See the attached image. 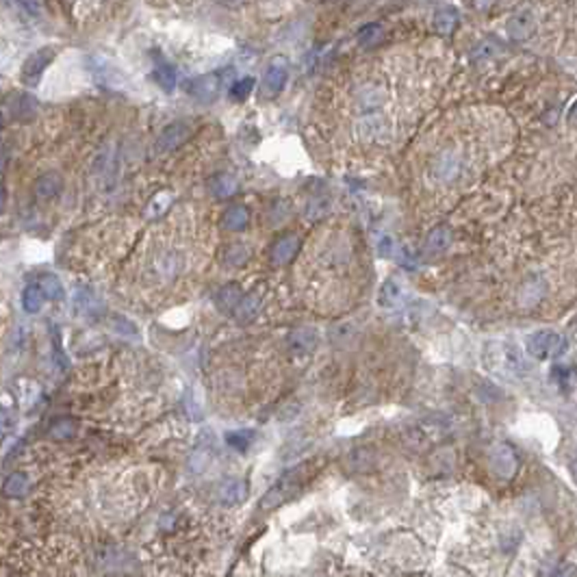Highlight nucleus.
<instances>
[{"instance_id":"obj_13","label":"nucleus","mask_w":577,"mask_h":577,"mask_svg":"<svg viewBox=\"0 0 577 577\" xmlns=\"http://www.w3.org/2000/svg\"><path fill=\"white\" fill-rule=\"evenodd\" d=\"M259 309H261V296L259 293H248V296H243L239 300L233 315L239 324H246V322H252V319L256 317V313H259Z\"/></svg>"},{"instance_id":"obj_15","label":"nucleus","mask_w":577,"mask_h":577,"mask_svg":"<svg viewBox=\"0 0 577 577\" xmlns=\"http://www.w3.org/2000/svg\"><path fill=\"white\" fill-rule=\"evenodd\" d=\"M246 493H248V484L243 480H226L220 486V499L228 506H235V504L243 502V499H246Z\"/></svg>"},{"instance_id":"obj_10","label":"nucleus","mask_w":577,"mask_h":577,"mask_svg":"<svg viewBox=\"0 0 577 577\" xmlns=\"http://www.w3.org/2000/svg\"><path fill=\"white\" fill-rule=\"evenodd\" d=\"M458 22H460L458 9L447 5V7L437 9V14H434V20H432V29L437 31L439 35H443V37H450L456 31Z\"/></svg>"},{"instance_id":"obj_18","label":"nucleus","mask_w":577,"mask_h":577,"mask_svg":"<svg viewBox=\"0 0 577 577\" xmlns=\"http://www.w3.org/2000/svg\"><path fill=\"white\" fill-rule=\"evenodd\" d=\"M152 79H155V83L163 89L165 94H172L176 89V70L170 66L168 61L157 63L155 72H152Z\"/></svg>"},{"instance_id":"obj_3","label":"nucleus","mask_w":577,"mask_h":577,"mask_svg":"<svg viewBox=\"0 0 577 577\" xmlns=\"http://www.w3.org/2000/svg\"><path fill=\"white\" fill-rule=\"evenodd\" d=\"M289 59L287 57H274L272 61L267 63L265 74H263V81H261V94L263 98H276L282 89H285L287 81H289Z\"/></svg>"},{"instance_id":"obj_20","label":"nucleus","mask_w":577,"mask_h":577,"mask_svg":"<svg viewBox=\"0 0 577 577\" xmlns=\"http://www.w3.org/2000/svg\"><path fill=\"white\" fill-rule=\"evenodd\" d=\"M44 291L40 285H29L22 293V306L27 313H40L44 306Z\"/></svg>"},{"instance_id":"obj_25","label":"nucleus","mask_w":577,"mask_h":577,"mask_svg":"<svg viewBox=\"0 0 577 577\" xmlns=\"http://www.w3.org/2000/svg\"><path fill=\"white\" fill-rule=\"evenodd\" d=\"M29 478L24 476V473H14V476H9L5 486H3V491L9 495V497H22V495H27L29 493Z\"/></svg>"},{"instance_id":"obj_4","label":"nucleus","mask_w":577,"mask_h":577,"mask_svg":"<svg viewBox=\"0 0 577 577\" xmlns=\"http://www.w3.org/2000/svg\"><path fill=\"white\" fill-rule=\"evenodd\" d=\"M55 48L53 46H44L40 50H35V53L24 61V66H22V83H27V85H37L42 79V74L46 72V68L53 63L55 59Z\"/></svg>"},{"instance_id":"obj_11","label":"nucleus","mask_w":577,"mask_h":577,"mask_svg":"<svg viewBox=\"0 0 577 577\" xmlns=\"http://www.w3.org/2000/svg\"><path fill=\"white\" fill-rule=\"evenodd\" d=\"M300 250V239L296 235H287L276 241V246L272 248V261L276 265H287L293 256Z\"/></svg>"},{"instance_id":"obj_30","label":"nucleus","mask_w":577,"mask_h":577,"mask_svg":"<svg viewBox=\"0 0 577 577\" xmlns=\"http://www.w3.org/2000/svg\"><path fill=\"white\" fill-rule=\"evenodd\" d=\"M497 46H499V44H497L495 37H486V40H484L476 50H473V59H476V61H478V59H489V57L495 53Z\"/></svg>"},{"instance_id":"obj_33","label":"nucleus","mask_w":577,"mask_h":577,"mask_svg":"<svg viewBox=\"0 0 577 577\" xmlns=\"http://www.w3.org/2000/svg\"><path fill=\"white\" fill-rule=\"evenodd\" d=\"M7 426H9V415H7V410L0 408V432H3Z\"/></svg>"},{"instance_id":"obj_32","label":"nucleus","mask_w":577,"mask_h":577,"mask_svg":"<svg viewBox=\"0 0 577 577\" xmlns=\"http://www.w3.org/2000/svg\"><path fill=\"white\" fill-rule=\"evenodd\" d=\"M378 250H380L382 256H391V252H393V239H391V237H382V241L378 243Z\"/></svg>"},{"instance_id":"obj_29","label":"nucleus","mask_w":577,"mask_h":577,"mask_svg":"<svg viewBox=\"0 0 577 577\" xmlns=\"http://www.w3.org/2000/svg\"><path fill=\"white\" fill-rule=\"evenodd\" d=\"M252 89H254V79L246 76V79L237 81L233 87H230V98L237 100V102H241V100H246V98L252 94Z\"/></svg>"},{"instance_id":"obj_14","label":"nucleus","mask_w":577,"mask_h":577,"mask_svg":"<svg viewBox=\"0 0 577 577\" xmlns=\"http://www.w3.org/2000/svg\"><path fill=\"white\" fill-rule=\"evenodd\" d=\"M63 189V181L59 174H44L40 181L35 183V196L40 200H53L59 196V191Z\"/></svg>"},{"instance_id":"obj_35","label":"nucleus","mask_w":577,"mask_h":577,"mask_svg":"<svg viewBox=\"0 0 577 577\" xmlns=\"http://www.w3.org/2000/svg\"><path fill=\"white\" fill-rule=\"evenodd\" d=\"M569 122H571L573 126H577V102H575V105L571 107V111H569Z\"/></svg>"},{"instance_id":"obj_22","label":"nucleus","mask_w":577,"mask_h":577,"mask_svg":"<svg viewBox=\"0 0 577 577\" xmlns=\"http://www.w3.org/2000/svg\"><path fill=\"white\" fill-rule=\"evenodd\" d=\"M172 200H174L172 191H159V194L148 202L146 215H148V217H161V215H165V213H168V209L172 207Z\"/></svg>"},{"instance_id":"obj_27","label":"nucleus","mask_w":577,"mask_h":577,"mask_svg":"<svg viewBox=\"0 0 577 577\" xmlns=\"http://www.w3.org/2000/svg\"><path fill=\"white\" fill-rule=\"evenodd\" d=\"M248 259H250L248 248H246V246H239V243H237V246H230L228 252H226V256H224V261H226L230 267H241Z\"/></svg>"},{"instance_id":"obj_24","label":"nucleus","mask_w":577,"mask_h":577,"mask_svg":"<svg viewBox=\"0 0 577 577\" xmlns=\"http://www.w3.org/2000/svg\"><path fill=\"white\" fill-rule=\"evenodd\" d=\"M452 243V233H450V228L447 226H439V228H434L430 237H428V243H426V248L430 252H443L447 250V246Z\"/></svg>"},{"instance_id":"obj_7","label":"nucleus","mask_w":577,"mask_h":577,"mask_svg":"<svg viewBox=\"0 0 577 577\" xmlns=\"http://www.w3.org/2000/svg\"><path fill=\"white\" fill-rule=\"evenodd\" d=\"M191 135V126L187 122H174L168 128H163V133L157 139V152L165 155V152H172L176 148H181L185 141Z\"/></svg>"},{"instance_id":"obj_21","label":"nucleus","mask_w":577,"mask_h":577,"mask_svg":"<svg viewBox=\"0 0 577 577\" xmlns=\"http://www.w3.org/2000/svg\"><path fill=\"white\" fill-rule=\"evenodd\" d=\"M248 220H250L248 209L241 207V204H237V207H230L224 213V228H228V230H243V228L248 226Z\"/></svg>"},{"instance_id":"obj_28","label":"nucleus","mask_w":577,"mask_h":577,"mask_svg":"<svg viewBox=\"0 0 577 577\" xmlns=\"http://www.w3.org/2000/svg\"><path fill=\"white\" fill-rule=\"evenodd\" d=\"M40 287H42V291H44V296L50 298V300H59V298L63 296V287L59 285V280H57L55 276H50V274L42 276Z\"/></svg>"},{"instance_id":"obj_19","label":"nucleus","mask_w":577,"mask_h":577,"mask_svg":"<svg viewBox=\"0 0 577 577\" xmlns=\"http://www.w3.org/2000/svg\"><path fill=\"white\" fill-rule=\"evenodd\" d=\"M241 298H243V293H241V287H239V285H226V287H222L220 291H217L215 302H217V306H220L222 311L233 313L235 306L239 304Z\"/></svg>"},{"instance_id":"obj_5","label":"nucleus","mask_w":577,"mask_h":577,"mask_svg":"<svg viewBox=\"0 0 577 577\" xmlns=\"http://www.w3.org/2000/svg\"><path fill=\"white\" fill-rule=\"evenodd\" d=\"M220 87H222V74L211 72V74H202V76H196V79H191L185 89L191 98H196L200 102H213L217 98V94H220Z\"/></svg>"},{"instance_id":"obj_34","label":"nucleus","mask_w":577,"mask_h":577,"mask_svg":"<svg viewBox=\"0 0 577 577\" xmlns=\"http://www.w3.org/2000/svg\"><path fill=\"white\" fill-rule=\"evenodd\" d=\"M5 204H7V191H5L3 185H0V213L5 211Z\"/></svg>"},{"instance_id":"obj_2","label":"nucleus","mask_w":577,"mask_h":577,"mask_svg":"<svg viewBox=\"0 0 577 577\" xmlns=\"http://www.w3.org/2000/svg\"><path fill=\"white\" fill-rule=\"evenodd\" d=\"M569 350L567 337H562L556 330H538L528 339V352L538 358V361H547V358H558Z\"/></svg>"},{"instance_id":"obj_9","label":"nucleus","mask_w":577,"mask_h":577,"mask_svg":"<svg viewBox=\"0 0 577 577\" xmlns=\"http://www.w3.org/2000/svg\"><path fill=\"white\" fill-rule=\"evenodd\" d=\"M493 361L502 369V374H521L523 371V358L521 352L512 343L495 345L493 348Z\"/></svg>"},{"instance_id":"obj_16","label":"nucleus","mask_w":577,"mask_h":577,"mask_svg":"<svg viewBox=\"0 0 577 577\" xmlns=\"http://www.w3.org/2000/svg\"><path fill=\"white\" fill-rule=\"evenodd\" d=\"M402 298H404V293H402V287L397 285V282L391 278L387 280L384 285L380 287V293H378V302L382 309H397V306L402 304Z\"/></svg>"},{"instance_id":"obj_26","label":"nucleus","mask_w":577,"mask_h":577,"mask_svg":"<svg viewBox=\"0 0 577 577\" xmlns=\"http://www.w3.org/2000/svg\"><path fill=\"white\" fill-rule=\"evenodd\" d=\"M254 439V432L252 430H237V432H228L226 434V443L233 447L237 452H246L248 447L252 445Z\"/></svg>"},{"instance_id":"obj_6","label":"nucleus","mask_w":577,"mask_h":577,"mask_svg":"<svg viewBox=\"0 0 577 577\" xmlns=\"http://www.w3.org/2000/svg\"><path fill=\"white\" fill-rule=\"evenodd\" d=\"M491 469H493L495 476L502 478V480H510L517 473L519 460H517L515 450H512L508 443H499V445L493 447V452H491Z\"/></svg>"},{"instance_id":"obj_23","label":"nucleus","mask_w":577,"mask_h":577,"mask_svg":"<svg viewBox=\"0 0 577 577\" xmlns=\"http://www.w3.org/2000/svg\"><path fill=\"white\" fill-rule=\"evenodd\" d=\"M209 189H211V194L215 196V198H230L237 191V181L233 176H228V174H224V176H217V178H213L211 181V185H209Z\"/></svg>"},{"instance_id":"obj_12","label":"nucleus","mask_w":577,"mask_h":577,"mask_svg":"<svg viewBox=\"0 0 577 577\" xmlns=\"http://www.w3.org/2000/svg\"><path fill=\"white\" fill-rule=\"evenodd\" d=\"M289 348L296 354H311L317 348V332L311 328H300L296 332H291Z\"/></svg>"},{"instance_id":"obj_31","label":"nucleus","mask_w":577,"mask_h":577,"mask_svg":"<svg viewBox=\"0 0 577 577\" xmlns=\"http://www.w3.org/2000/svg\"><path fill=\"white\" fill-rule=\"evenodd\" d=\"M70 434H74V426H72V423H68V421H59V423H55L53 428H50V437L59 439V441L68 439Z\"/></svg>"},{"instance_id":"obj_8","label":"nucleus","mask_w":577,"mask_h":577,"mask_svg":"<svg viewBox=\"0 0 577 577\" xmlns=\"http://www.w3.org/2000/svg\"><path fill=\"white\" fill-rule=\"evenodd\" d=\"M506 31L510 35V40L515 42H523L532 37V33L536 31V18L530 9H519L517 14H512V18L506 22Z\"/></svg>"},{"instance_id":"obj_17","label":"nucleus","mask_w":577,"mask_h":577,"mask_svg":"<svg viewBox=\"0 0 577 577\" xmlns=\"http://www.w3.org/2000/svg\"><path fill=\"white\" fill-rule=\"evenodd\" d=\"M356 40L363 48H376L384 40V27L378 22H369V24H365V27L358 29Z\"/></svg>"},{"instance_id":"obj_1","label":"nucleus","mask_w":577,"mask_h":577,"mask_svg":"<svg viewBox=\"0 0 577 577\" xmlns=\"http://www.w3.org/2000/svg\"><path fill=\"white\" fill-rule=\"evenodd\" d=\"M315 463H302L298 467H293L289 469L285 476H282L272 489H269L265 493V497L261 499V510H276L280 508L282 504H287L289 499L296 497L304 486L306 482H309L313 478V473H315Z\"/></svg>"}]
</instances>
